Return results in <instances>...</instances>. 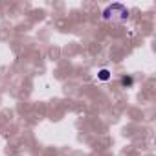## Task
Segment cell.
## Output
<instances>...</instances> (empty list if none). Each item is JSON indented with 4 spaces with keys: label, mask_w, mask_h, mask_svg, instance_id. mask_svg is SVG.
I'll list each match as a JSON object with an SVG mask.
<instances>
[{
    "label": "cell",
    "mask_w": 156,
    "mask_h": 156,
    "mask_svg": "<svg viewBox=\"0 0 156 156\" xmlns=\"http://www.w3.org/2000/svg\"><path fill=\"white\" fill-rule=\"evenodd\" d=\"M103 19L107 22H116V24H123L127 22L129 19V9L119 4V2H114V4H108L105 9H103Z\"/></svg>",
    "instance_id": "1"
},
{
    "label": "cell",
    "mask_w": 156,
    "mask_h": 156,
    "mask_svg": "<svg viewBox=\"0 0 156 156\" xmlns=\"http://www.w3.org/2000/svg\"><path fill=\"white\" fill-rule=\"evenodd\" d=\"M110 77H112V72H110L108 68H101V70L98 72V79H99V81H108Z\"/></svg>",
    "instance_id": "2"
},
{
    "label": "cell",
    "mask_w": 156,
    "mask_h": 156,
    "mask_svg": "<svg viewBox=\"0 0 156 156\" xmlns=\"http://www.w3.org/2000/svg\"><path fill=\"white\" fill-rule=\"evenodd\" d=\"M132 85H134L132 75H123V77H121V87H123V88H130Z\"/></svg>",
    "instance_id": "3"
}]
</instances>
